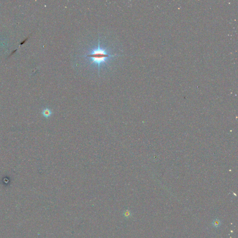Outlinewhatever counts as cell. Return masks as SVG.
Masks as SVG:
<instances>
[{
	"mask_svg": "<svg viewBox=\"0 0 238 238\" xmlns=\"http://www.w3.org/2000/svg\"><path fill=\"white\" fill-rule=\"evenodd\" d=\"M87 56L92 58V61L91 62V63H96L99 67L100 64L102 62H106V59L110 56L106 53L105 49L100 48V44L99 43L98 48L94 50L92 54L88 55Z\"/></svg>",
	"mask_w": 238,
	"mask_h": 238,
	"instance_id": "obj_1",
	"label": "cell"
},
{
	"mask_svg": "<svg viewBox=\"0 0 238 238\" xmlns=\"http://www.w3.org/2000/svg\"><path fill=\"white\" fill-rule=\"evenodd\" d=\"M213 225L215 227H218L221 225V222L219 220H215L213 222Z\"/></svg>",
	"mask_w": 238,
	"mask_h": 238,
	"instance_id": "obj_3",
	"label": "cell"
},
{
	"mask_svg": "<svg viewBox=\"0 0 238 238\" xmlns=\"http://www.w3.org/2000/svg\"><path fill=\"white\" fill-rule=\"evenodd\" d=\"M42 114L44 117L45 118H48L52 116V112L49 108H45L42 111Z\"/></svg>",
	"mask_w": 238,
	"mask_h": 238,
	"instance_id": "obj_2",
	"label": "cell"
}]
</instances>
